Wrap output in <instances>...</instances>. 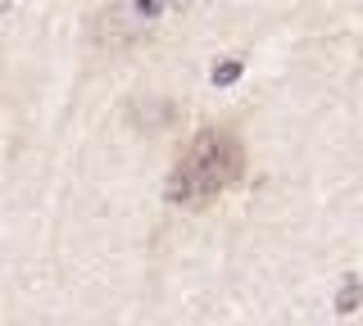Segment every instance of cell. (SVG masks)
Segmentation results:
<instances>
[{"mask_svg":"<svg viewBox=\"0 0 363 326\" xmlns=\"http://www.w3.org/2000/svg\"><path fill=\"white\" fill-rule=\"evenodd\" d=\"M164 9H168L164 0H118V5H109V9L96 14V41L105 50L136 46V41L164 18Z\"/></svg>","mask_w":363,"mask_h":326,"instance_id":"cell-2","label":"cell"},{"mask_svg":"<svg viewBox=\"0 0 363 326\" xmlns=\"http://www.w3.org/2000/svg\"><path fill=\"white\" fill-rule=\"evenodd\" d=\"M241 173H245V145L232 132L209 127L177 154L164 195L182 209H200V204H213L223 190H232L241 182Z\"/></svg>","mask_w":363,"mask_h":326,"instance_id":"cell-1","label":"cell"},{"mask_svg":"<svg viewBox=\"0 0 363 326\" xmlns=\"http://www.w3.org/2000/svg\"><path fill=\"white\" fill-rule=\"evenodd\" d=\"M236 77H241V59H227V64H218V69H213V82H218V86L236 82Z\"/></svg>","mask_w":363,"mask_h":326,"instance_id":"cell-3","label":"cell"},{"mask_svg":"<svg viewBox=\"0 0 363 326\" xmlns=\"http://www.w3.org/2000/svg\"><path fill=\"white\" fill-rule=\"evenodd\" d=\"M164 5H177V9H182V5H186V0H164Z\"/></svg>","mask_w":363,"mask_h":326,"instance_id":"cell-4","label":"cell"}]
</instances>
